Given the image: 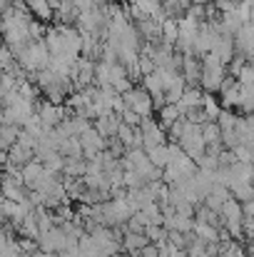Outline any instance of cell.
I'll return each mask as SVG.
<instances>
[{"mask_svg": "<svg viewBox=\"0 0 254 257\" xmlns=\"http://www.w3.org/2000/svg\"><path fill=\"white\" fill-rule=\"evenodd\" d=\"M232 43H234V55H242L244 60H249V63H252V48H254L252 23H244V25L232 35Z\"/></svg>", "mask_w": 254, "mask_h": 257, "instance_id": "277c9868", "label": "cell"}, {"mask_svg": "<svg viewBox=\"0 0 254 257\" xmlns=\"http://www.w3.org/2000/svg\"><path fill=\"white\" fill-rule=\"evenodd\" d=\"M122 105H125L127 110H132L135 115H140V117H150V115L155 112V107H152V97H150L142 87H132V90H127V92L122 95Z\"/></svg>", "mask_w": 254, "mask_h": 257, "instance_id": "3957f363", "label": "cell"}, {"mask_svg": "<svg viewBox=\"0 0 254 257\" xmlns=\"http://www.w3.org/2000/svg\"><path fill=\"white\" fill-rule=\"evenodd\" d=\"M18 133H20V127L8 125V122H0V153H8V150L15 145Z\"/></svg>", "mask_w": 254, "mask_h": 257, "instance_id": "4fadbf2b", "label": "cell"}, {"mask_svg": "<svg viewBox=\"0 0 254 257\" xmlns=\"http://www.w3.org/2000/svg\"><path fill=\"white\" fill-rule=\"evenodd\" d=\"M122 257H127V255H122Z\"/></svg>", "mask_w": 254, "mask_h": 257, "instance_id": "d6986e66", "label": "cell"}, {"mask_svg": "<svg viewBox=\"0 0 254 257\" xmlns=\"http://www.w3.org/2000/svg\"><path fill=\"white\" fill-rule=\"evenodd\" d=\"M199 73H202V65L197 58H184L182 60V68H179V75L184 80V85L197 87V80H199Z\"/></svg>", "mask_w": 254, "mask_h": 257, "instance_id": "9c48e42d", "label": "cell"}, {"mask_svg": "<svg viewBox=\"0 0 254 257\" xmlns=\"http://www.w3.org/2000/svg\"><path fill=\"white\" fill-rule=\"evenodd\" d=\"M237 83L242 87H252V83H254V68H252V63H244V68L237 73V78H234Z\"/></svg>", "mask_w": 254, "mask_h": 257, "instance_id": "5bb4252c", "label": "cell"}, {"mask_svg": "<svg viewBox=\"0 0 254 257\" xmlns=\"http://www.w3.org/2000/svg\"><path fill=\"white\" fill-rule=\"evenodd\" d=\"M244 23H242V18L237 15V10H232V13H219V28H222V35H234L239 28H242Z\"/></svg>", "mask_w": 254, "mask_h": 257, "instance_id": "7c38bea8", "label": "cell"}, {"mask_svg": "<svg viewBox=\"0 0 254 257\" xmlns=\"http://www.w3.org/2000/svg\"><path fill=\"white\" fill-rule=\"evenodd\" d=\"M237 3L239 0H212V5L217 8V13H232V10H237Z\"/></svg>", "mask_w": 254, "mask_h": 257, "instance_id": "2e32d148", "label": "cell"}, {"mask_svg": "<svg viewBox=\"0 0 254 257\" xmlns=\"http://www.w3.org/2000/svg\"><path fill=\"white\" fill-rule=\"evenodd\" d=\"M199 110L204 112L207 122H214V120L219 117V112H222V105H219V100H217L214 95H209V92H202V102H199Z\"/></svg>", "mask_w": 254, "mask_h": 257, "instance_id": "30bf717a", "label": "cell"}, {"mask_svg": "<svg viewBox=\"0 0 254 257\" xmlns=\"http://www.w3.org/2000/svg\"><path fill=\"white\" fill-rule=\"evenodd\" d=\"M137 65H140V75H142V78H145V75H150V73H155V65H152V60H150L147 55H140Z\"/></svg>", "mask_w": 254, "mask_h": 257, "instance_id": "e0dca14e", "label": "cell"}, {"mask_svg": "<svg viewBox=\"0 0 254 257\" xmlns=\"http://www.w3.org/2000/svg\"><path fill=\"white\" fill-rule=\"evenodd\" d=\"M199 65H202V73H199V80H197V87L202 90V92H209V95H214L219 85L224 83V78H227V70H224V65L209 53V55H204L202 60H199Z\"/></svg>", "mask_w": 254, "mask_h": 257, "instance_id": "7a4b0ae2", "label": "cell"}, {"mask_svg": "<svg viewBox=\"0 0 254 257\" xmlns=\"http://www.w3.org/2000/svg\"><path fill=\"white\" fill-rule=\"evenodd\" d=\"M8 240H10V230H8L5 225H0V247H3Z\"/></svg>", "mask_w": 254, "mask_h": 257, "instance_id": "ac0fdd59", "label": "cell"}, {"mask_svg": "<svg viewBox=\"0 0 254 257\" xmlns=\"http://www.w3.org/2000/svg\"><path fill=\"white\" fill-rule=\"evenodd\" d=\"M48 60H50V53L45 48L43 40H30L25 43V48L15 55V63L30 75V73H38V70H45L48 68Z\"/></svg>", "mask_w": 254, "mask_h": 257, "instance_id": "6da1fadb", "label": "cell"}, {"mask_svg": "<svg viewBox=\"0 0 254 257\" xmlns=\"http://www.w3.org/2000/svg\"><path fill=\"white\" fill-rule=\"evenodd\" d=\"M13 65H15V58H13L10 48H8V45H0V70H3V73H8Z\"/></svg>", "mask_w": 254, "mask_h": 257, "instance_id": "9a60e30c", "label": "cell"}, {"mask_svg": "<svg viewBox=\"0 0 254 257\" xmlns=\"http://www.w3.org/2000/svg\"><path fill=\"white\" fill-rule=\"evenodd\" d=\"M160 23L162 20H157V18H142V20H137L132 25L137 28L142 43H157L160 40Z\"/></svg>", "mask_w": 254, "mask_h": 257, "instance_id": "ba28073f", "label": "cell"}, {"mask_svg": "<svg viewBox=\"0 0 254 257\" xmlns=\"http://www.w3.org/2000/svg\"><path fill=\"white\" fill-rule=\"evenodd\" d=\"M28 10H30V15H33V20H43V23H48V20H53V8H50V0H28Z\"/></svg>", "mask_w": 254, "mask_h": 257, "instance_id": "8fae6325", "label": "cell"}, {"mask_svg": "<svg viewBox=\"0 0 254 257\" xmlns=\"http://www.w3.org/2000/svg\"><path fill=\"white\" fill-rule=\"evenodd\" d=\"M209 53H212L222 65H227V63L234 58V43H232V38H229V35H217Z\"/></svg>", "mask_w": 254, "mask_h": 257, "instance_id": "8992f818", "label": "cell"}, {"mask_svg": "<svg viewBox=\"0 0 254 257\" xmlns=\"http://www.w3.org/2000/svg\"><path fill=\"white\" fill-rule=\"evenodd\" d=\"M199 102H202V90L199 87H184V92H182V97L174 102L177 105V110H179V115L184 117L187 112H194V110H199Z\"/></svg>", "mask_w": 254, "mask_h": 257, "instance_id": "5b68a950", "label": "cell"}, {"mask_svg": "<svg viewBox=\"0 0 254 257\" xmlns=\"http://www.w3.org/2000/svg\"><path fill=\"white\" fill-rule=\"evenodd\" d=\"M147 245H150V242H147V237H145L142 232H125V237L120 240V247L125 250L127 257H140V252H142Z\"/></svg>", "mask_w": 254, "mask_h": 257, "instance_id": "52a82bcc", "label": "cell"}]
</instances>
